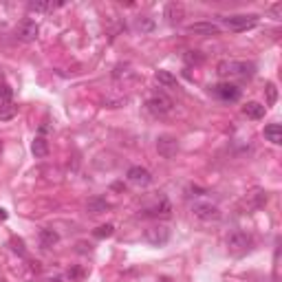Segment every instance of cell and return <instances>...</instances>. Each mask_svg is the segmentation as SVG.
I'll list each match as a JSON object with an SVG mask.
<instances>
[{
	"mask_svg": "<svg viewBox=\"0 0 282 282\" xmlns=\"http://www.w3.org/2000/svg\"><path fill=\"white\" fill-rule=\"evenodd\" d=\"M40 245L44 247V249H49V247H53V245H58V241H60V234L55 232V229H40Z\"/></svg>",
	"mask_w": 282,
	"mask_h": 282,
	"instance_id": "16",
	"label": "cell"
},
{
	"mask_svg": "<svg viewBox=\"0 0 282 282\" xmlns=\"http://www.w3.org/2000/svg\"><path fill=\"white\" fill-rule=\"evenodd\" d=\"M137 29L143 31V34H150V31H154V20H150V18H139Z\"/></svg>",
	"mask_w": 282,
	"mask_h": 282,
	"instance_id": "25",
	"label": "cell"
},
{
	"mask_svg": "<svg viewBox=\"0 0 282 282\" xmlns=\"http://www.w3.org/2000/svg\"><path fill=\"white\" fill-rule=\"evenodd\" d=\"M4 218H7V212H4V210H0V220H4Z\"/></svg>",
	"mask_w": 282,
	"mask_h": 282,
	"instance_id": "32",
	"label": "cell"
},
{
	"mask_svg": "<svg viewBox=\"0 0 282 282\" xmlns=\"http://www.w3.org/2000/svg\"><path fill=\"white\" fill-rule=\"evenodd\" d=\"M265 139L267 141H271V143H282V128H280V124H269V126H265Z\"/></svg>",
	"mask_w": 282,
	"mask_h": 282,
	"instance_id": "18",
	"label": "cell"
},
{
	"mask_svg": "<svg viewBox=\"0 0 282 282\" xmlns=\"http://www.w3.org/2000/svg\"><path fill=\"white\" fill-rule=\"evenodd\" d=\"M157 82L166 88H176V77L170 73V70H157Z\"/></svg>",
	"mask_w": 282,
	"mask_h": 282,
	"instance_id": "21",
	"label": "cell"
},
{
	"mask_svg": "<svg viewBox=\"0 0 282 282\" xmlns=\"http://www.w3.org/2000/svg\"><path fill=\"white\" fill-rule=\"evenodd\" d=\"M126 176H128V181L133 183V185H139V187H148L150 183H152V175H150L145 168H141V166L128 168Z\"/></svg>",
	"mask_w": 282,
	"mask_h": 282,
	"instance_id": "8",
	"label": "cell"
},
{
	"mask_svg": "<svg viewBox=\"0 0 282 282\" xmlns=\"http://www.w3.org/2000/svg\"><path fill=\"white\" fill-rule=\"evenodd\" d=\"M112 234H115V227H112V225L108 223V225H102V227H97L95 232H93V236L100 238V241H102V238H110Z\"/></svg>",
	"mask_w": 282,
	"mask_h": 282,
	"instance_id": "24",
	"label": "cell"
},
{
	"mask_svg": "<svg viewBox=\"0 0 282 282\" xmlns=\"http://www.w3.org/2000/svg\"><path fill=\"white\" fill-rule=\"evenodd\" d=\"M77 247H79V251H82V253H86V251H88V249H86V243H79Z\"/></svg>",
	"mask_w": 282,
	"mask_h": 282,
	"instance_id": "31",
	"label": "cell"
},
{
	"mask_svg": "<svg viewBox=\"0 0 282 282\" xmlns=\"http://www.w3.org/2000/svg\"><path fill=\"white\" fill-rule=\"evenodd\" d=\"M143 238H145V243H150L152 247H161L170 241V229H168L166 225H152V227H148L143 232Z\"/></svg>",
	"mask_w": 282,
	"mask_h": 282,
	"instance_id": "6",
	"label": "cell"
},
{
	"mask_svg": "<svg viewBox=\"0 0 282 282\" xmlns=\"http://www.w3.org/2000/svg\"><path fill=\"white\" fill-rule=\"evenodd\" d=\"M37 34H40V27H37L35 20H22L20 27L16 29V37L20 42H34Z\"/></svg>",
	"mask_w": 282,
	"mask_h": 282,
	"instance_id": "9",
	"label": "cell"
},
{
	"mask_svg": "<svg viewBox=\"0 0 282 282\" xmlns=\"http://www.w3.org/2000/svg\"><path fill=\"white\" fill-rule=\"evenodd\" d=\"M220 27L214 22H194V25H187V34L194 35H218Z\"/></svg>",
	"mask_w": 282,
	"mask_h": 282,
	"instance_id": "12",
	"label": "cell"
},
{
	"mask_svg": "<svg viewBox=\"0 0 282 282\" xmlns=\"http://www.w3.org/2000/svg\"><path fill=\"white\" fill-rule=\"evenodd\" d=\"M172 106H175V102H172L163 91L152 93V95L148 97V102H145L148 112H150V115H154V117H166L168 112L172 110Z\"/></svg>",
	"mask_w": 282,
	"mask_h": 282,
	"instance_id": "2",
	"label": "cell"
},
{
	"mask_svg": "<svg viewBox=\"0 0 282 282\" xmlns=\"http://www.w3.org/2000/svg\"><path fill=\"white\" fill-rule=\"evenodd\" d=\"M212 95H216L220 102H238L241 100V88L232 82H220L210 88Z\"/></svg>",
	"mask_w": 282,
	"mask_h": 282,
	"instance_id": "5",
	"label": "cell"
},
{
	"mask_svg": "<svg viewBox=\"0 0 282 282\" xmlns=\"http://www.w3.org/2000/svg\"><path fill=\"white\" fill-rule=\"evenodd\" d=\"M220 22L232 31H247L258 25V16L256 13H236V16H223Z\"/></svg>",
	"mask_w": 282,
	"mask_h": 282,
	"instance_id": "3",
	"label": "cell"
},
{
	"mask_svg": "<svg viewBox=\"0 0 282 282\" xmlns=\"http://www.w3.org/2000/svg\"><path fill=\"white\" fill-rule=\"evenodd\" d=\"M108 208H110L108 201L102 199V196H93V199H88V203H86V210L91 212V214H104Z\"/></svg>",
	"mask_w": 282,
	"mask_h": 282,
	"instance_id": "17",
	"label": "cell"
},
{
	"mask_svg": "<svg viewBox=\"0 0 282 282\" xmlns=\"http://www.w3.org/2000/svg\"><path fill=\"white\" fill-rule=\"evenodd\" d=\"M183 16H185V9L178 2H168L166 9H163V18H166L170 25H178V22L183 20Z\"/></svg>",
	"mask_w": 282,
	"mask_h": 282,
	"instance_id": "13",
	"label": "cell"
},
{
	"mask_svg": "<svg viewBox=\"0 0 282 282\" xmlns=\"http://www.w3.org/2000/svg\"><path fill=\"white\" fill-rule=\"evenodd\" d=\"M157 150L163 159H172L178 152V141L175 137H170V135H163V137L157 139Z\"/></svg>",
	"mask_w": 282,
	"mask_h": 282,
	"instance_id": "10",
	"label": "cell"
},
{
	"mask_svg": "<svg viewBox=\"0 0 282 282\" xmlns=\"http://www.w3.org/2000/svg\"><path fill=\"white\" fill-rule=\"evenodd\" d=\"M267 97H269V104H276V100H278V93H276V86L274 84H267Z\"/></svg>",
	"mask_w": 282,
	"mask_h": 282,
	"instance_id": "29",
	"label": "cell"
},
{
	"mask_svg": "<svg viewBox=\"0 0 282 282\" xmlns=\"http://www.w3.org/2000/svg\"><path fill=\"white\" fill-rule=\"evenodd\" d=\"M11 249H13V253H18V256H22V258L27 256V249H25L22 238H11Z\"/></svg>",
	"mask_w": 282,
	"mask_h": 282,
	"instance_id": "26",
	"label": "cell"
},
{
	"mask_svg": "<svg viewBox=\"0 0 282 282\" xmlns=\"http://www.w3.org/2000/svg\"><path fill=\"white\" fill-rule=\"evenodd\" d=\"M55 7H62V2H58V4H53V2H46V0H34V2H29L27 4V9H29L31 13H42V11H51V9H55Z\"/></svg>",
	"mask_w": 282,
	"mask_h": 282,
	"instance_id": "19",
	"label": "cell"
},
{
	"mask_svg": "<svg viewBox=\"0 0 282 282\" xmlns=\"http://www.w3.org/2000/svg\"><path fill=\"white\" fill-rule=\"evenodd\" d=\"M112 77L115 79H128V77H135L133 69L128 67V64H117L115 70H112Z\"/></svg>",
	"mask_w": 282,
	"mask_h": 282,
	"instance_id": "23",
	"label": "cell"
},
{
	"mask_svg": "<svg viewBox=\"0 0 282 282\" xmlns=\"http://www.w3.org/2000/svg\"><path fill=\"white\" fill-rule=\"evenodd\" d=\"M256 73V64L247 60H225L218 64V75L223 79H251Z\"/></svg>",
	"mask_w": 282,
	"mask_h": 282,
	"instance_id": "1",
	"label": "cell"
},
{
	"mask_svg": "<svg viewBox=\"0 0 282 282\" xmlns=\"http://www.w3.org/2000/svg\"><path fill=\"white\" fill-rule=\"evenodd\" d=\"M227 247H229V251H234V253L247 251V249L251 247V236L241 232V229H236V232H232L227 236Z\"/></svg>",
	"mask_w": 282,
	"mask_h": 282,
	"instance_id": "7",
	"label": "cell"
},
{
	"mask_svg": "<svg viewBox=\"0 0 282 282\" xmlns=\"http://www.w3.org/2000/svg\"><path fill=\"white\" fill-rule=\"evenodd\" d=\"M183 60H185L187 67H201V64L205 62V55L201 53V51H185Z\"/></svg>",
	"mask_w": 282,
	"mask_h": 282,
	"instance_id": "22",
	"label": "cell"
},
{
	"mask_svg": "<svg viewBox=\"0 0 282 282\" xmlns=\"http://www.w3.org/2000/svg\"><path fill=\"white\" fill-rule=\"evenodd\" d=\"M46 282H64L62 278H51V280H46Z\"/></svg>",
	"mask_w": 282,
	"mask_h": 282,
	"instance_id": "33",
	"label": "cell"
},
{
	"mask_svg": "<svg viewBox=\"0 0 282 282\" xmlns=\"http://www.w3.org/2000/svg\"><path fill=\"white\" fill-rule=\"evenodd\" d=\"M269 13L276 18V20H280V16H282V2H276L274 7L269 9Z\"/></svg>",
	"mask_w": 282,
	"mask_h": 282,
	"instance_id": "30",
	"label": "cell"
},
{
	"mask_svg": "<svg viewBox=\"0 0 282 282\" xmlns=\"http://www.w3.org/2000/svg\"><path fill=\"white\" fill-rule=\"evenodd\" d=\"M0 282H7V280H0Z\"/></svg>",
	"mask_w": 282,
	"mask_h": 282,
	"instance_id": "34",
	"label": "cell"
},
{
	"mask_svg": "<svg viewBox=\"0 0 282 282\" xmlns=\"http://www.w3.org/2000/svg\"><path fill=\"white\" fill-rule=\"evenodd\" d=\"M84 276V269L82 267H73V269H69V280L73 282V280H79Z\"/></svg>",
	"mask_w": 282,
	"mask_h": 282,
	"instance_id": "28",
	"label": "cell"
},
{
	"mask_svg": "<svg viewBox=\"0 0 282 282\" xmlns=\"http://www.w3.org/2000/svg\"><path fill=\"white\" fill-rule=\"evenodd\" d=\"M13 97V93H11V88L7 86V84H0V100L2 102H9Z\"/></svg>",
	"mask_w": 282,
	"mask_h": 282,
	"instance_id": "27",
	"label": "cell"
},
{
	"mask_svg": "<svg viewBox=\"0 0 282 282\" xmlns=\"http://www.w3.org/2000/svg\"><path fill=\"white\" fill-rule=\"evenodd\" d=\"M192 214L199 220H203V223H216V220H220L218 205L210 203V201H196V203L192 205Z\"/></svg>",
	"mask_w": 282,
	"mask_h": 282,
	"instance_id": "4",
	"label": "cell"
},
{
	"mask_svg": "<svg viewBox=\"0 0 282 282\" xmlns=\"http://www.w3.org/2000/svg\"><path fill=\"white\" fill-rule=\"evenodd\" d=\"M243 112L249 117V119H262L267 112V106L258 104V102H247L245 108H243Z\"/></svg>",
	"mask_w": 282,
	"mask_h": 282,
	"instance_id": "15",
	"label": "cell"
},
{
	"mask_svg": "<svg viewBox=\"0 0 282 282\" xmlns=\"http://www.w3.org/2000/svg\"><path fill=\"white\" fill-rule=\"evenodd\" d=\"M170 212H172L170 201H168L163 194H159V199L154 201V205L145 208L141 214H143V216H170Z\"/></svg>",
	"mask_w": 282,
	"mask_h": 282,
	"instance_id": "11",
	"label": "cell"
},
{
	"mask_svg": "<svg viewBox=\"0 0 282 282\" xmlns=\"http://www.w3.org/2000/svg\"><path fill=\"white\" fill-rule=\"evenodd\" d=\"M16 112H18V106L13 104V100L2 102V104H0V121L13 119V117H16Z\"/></svg>",
	"mask_w": 282,
	"mask_h": 282,
	"instance_id": "20",
	"label": "cell"
},
{
	"mask_svg": "<svg viewBox=\"0 0 282 282\" xmlns=\"http://www.w3.org/2000/svg\"><path fill=\"white\" fill-rule=\"evenodd\" d=\"M31 152H34L35 159H46L49 157V141L37 135V137L34 139V143H31Z\"/></svg>",
	"mask_w": 282,
	"mask_h": 282,
	"instance_id": "14",
	"label": "cell"
}]
</instances>
